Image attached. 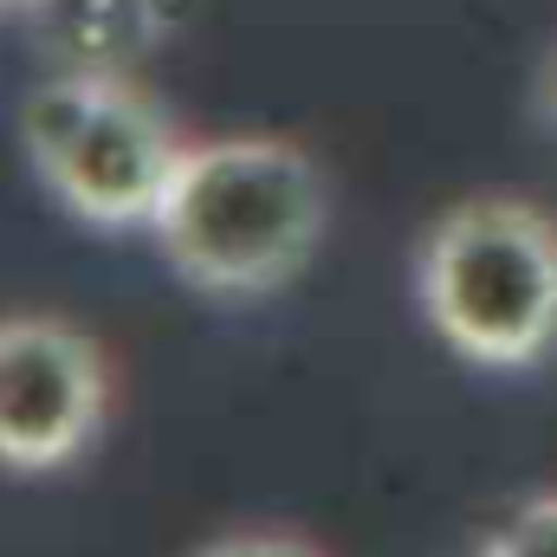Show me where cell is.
<instances>
[{
	"label": "cell",
	"instance_id": "6da1fadb",
	"mask_svg": "<svg viewBox=\"0 0 557 557\" xmlns=\"http://www.w3.org/2000/svg\"><path fill=\"white\" fill-rule=\"evenodd\" d=\"M331 227V188L305 143L273 131L188 137L149 240L201 298H267L311 267Z\"/></svg>",
	"mask_w": 557,
	"mask_h": 557
},
{
	"label": "cell",
	"instance_id": "7a4b0ae2",
	"mask_svg": "<svg viewBox=\"0 0 557 557\" xmlns=\"http://www.w3.org/2000/svg\"><path fill=\"white\" fill-rule=\"evenodd\" d=\"M421 324L473 370L557 357V214L532 195H467L416 247Z\"/></svg>",
	"mask_w": 557,
	"mask_h": 557
},
{
	"label": "cell",
	"instance_id": "3957f363",
	"mask_svg": "<svg viewBox=\"0 0 557 557\" xmlns=\"http://www.w3.org/2000/svg\"><path fill=\"white\" fill-rule=\"evenodd\" d=\"M20 149L39 188L85 227L131 234L156 221L188 131L143 72H46L20 104Z\"/></svg>",
	"mask_w": 557,
	"mask_h": 557
},
{
	"label": "cell",
	"instance_id": "277c9868",
	"mask_svg": "<svg viewBox=\"0 0 557 557\" xmlns=\"http://www.w3.org/2000/svg\"><path fill=\"white\" fill-rule=\"evenodd\" d=\"M117 403L111 350L52 311L0 318V473L46 480L78 467Z\"/></svg>",
	"mask_w": 557,
	"mask_h": 557
},
{
	"label": "cell",
	"instance_id": "5b68a950",
	"mask_svg": "<svg viewBox=\"0 0 557 557\" xmlns=\"http://www.w3.org/2000/svg\"><path fill=\"white\" fill-rule=\"evenodd\" d=\"M13 20L59 72H137L169 26V0H20Z\"/></svg>",
	"mask_w": 557,
	"mask_h": 557
},
{
	"label": "cell",
	"instance_id": "8992f818",
	"mask_svg": "<svg viewBox=\"0 0 557 557\" xmlns=\"http://www.w3.org/2000/svg\"><path fill=\"white\" fill-rule=\"evenodd\" d=\"M480 557H557V486L519 499V506L486 532Z\"/></svg>",
	"mask_w": 557,
	"mask_h": 557
},
{
	"label": "cell",
	"instance_id": "52a82bcc",
	"mask_svg": "<svg viewBox=\"0 0 557 557\" xmlns=\"http://www.w3.org/2000/svg\"><path fill=\"white\" fill-rule=\"evenodd\" d=\"M195 557H324V552L298 532H278V525H240V532L208 539Z\"/></svg>",
	"mask_w": 557,
	"mask_h": 557
},
{
	"label": "cell",
	"instance_id": "ba28073f",
	"mask_svg": "<svg viewBox=\"0 0 557 557\" xmlns=\"http://www.w3.org/2000/svg\"><path fill=\"white\" fill-rule=\"evenodd\" d=\"M545 104H552V117H557V65H552V85H545Z\"/></svg>",
	"mask_w": 557,
	"mask_h": 557
},
{
	"label": "cell",
	"instance_id": "9c48e42d",
	"mask_svg": "<svg viewBox=\"0 0 557 557\" xmlns=\"http://www.w3.org/2000/svg\"><path fill=\"white\" fill-rule=\"evenodd\" d=\"M13 7H20V0H0V13H13Z\"/></svg>",
	"mask_w": 557,
	"mask_h": 557
}]
</instances>
